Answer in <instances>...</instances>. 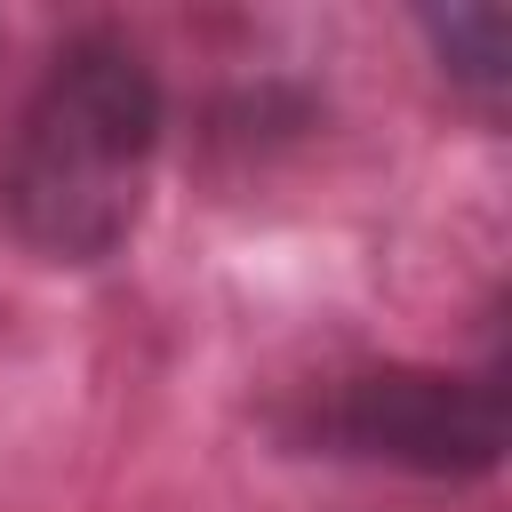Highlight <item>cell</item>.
Instances as JSON below:
<instances>
[{"label": "cell", "instance_id": "obj_3", "mask_svg": "<svg viewBox=\"0 0 512 512\" xmlns=\"http://www.w3.org/2000/svg\"><path fill=\"white\" fill-rule=\"evenodd\" d=\"M416 40L432 48L440 80L456 96H472L488 120L504 112L512 88V16L496 0H464V8H416Z\"/></svg>", "mask_w": 512, "mask_h": 512}, {"label": "cell", "instance_id": "obj_2", "mask_svg": "<svg viewBox=\"0 0 512 512\" xmlns=\"http://www.w3.org/2000/svg\"><path fill=\"white\" fill-rule=\"evenodd\" d=\"M280 448L296 456H336V464H376V472H416V480H488L512 440V384L504 352L480 368H344L304 384L272 416Z\"/></svg>", "mask_w": 512, "mask_h": 512}, {"label": "cell", "instance_id": "obj_1", "mask_svg": "<svg viewBox=\"0 0 512 512\" xmlns=\"http://www.w3.org/2000/svg\"><path fill=\"white\" fill-rule=\"evenodd\" d=\"M160 136L168 88L128 32L88 24L56 40L0 136V232L56 272L112 264L144 224Z\"/></svg>", "mask_w": 512, "mask_h": 512}]
</instances>
